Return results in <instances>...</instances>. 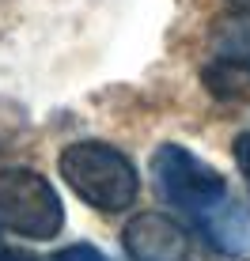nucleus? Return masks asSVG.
<instances>
[{
  "mask_svg": "<svg viewBox=\"0 0 250 261\" xmlns=\"http://www.w3.org/2000/svg\"><path fill=\"white\" fill-rule=\"evenodd\" d=\"M0 227L31 242H49L65 227V204L38 170H0Z\"/></svg>",
  "mask_w": 250,
  "mask_h": 261,
  "instance_id": "obj_2",
  "label": "nucleus"
},
{
  "mask_svg": "<svg viewBox=\"0 0 250 261\" xmlns=\"http://www.w3.org/2000/svg\"><path fill=\"white\" fill-rule=\"evenodd\" d=\"M125 254L133 261H182L186 257V231L178 220L163 212H140L125 223Z\"/></svg>",
  "mask_w": 250,
  "mask_h": 261,
  "instance_id": "obj_4",
  "label": "nucleus"
},
{
  "mask_svg": "<svg viewBox=\"0 0 250 261\" xmlns=\"http://www.w3.org/2000/svg\"><path fill=\"white\" fill-rule=\"evenodd\" d=\"M209 49L231 72H250V12L224 15L209 31Z\"/></svg>",
  "mask_w": 250,
  "mask_h": 261,
  "instance_id": "obj_5",
  "label": "nucleus"
},
{
  "mask_svg": "<svg viewBox=\"0 0 250 261\" xmlns=\"http://www.w3.org/2000/svg\"><path fill=\"white\" fill-rule=\"evenodd\" d=\"M201 235L212 242L216 250H224V254H250V216L243 208H235V204H220L216 212H209L205 220H197Z\"/></svg>",
  "mask_w": 250,
  "mask_h": 261,
  "instance_id": "obj_6",
  "label": "nucleus"
},
{
  "mask_svg": "<svg viewBox=\"0 0 250 261\" xmlns=\"http://www.w3.org/2000/svg\"><path fill=\"white\" fill-rule=\"evenodd\" d=\"M61 178L80 201L99 212H121L137 201L140 178L129 155L103 140H76L61 151Z\"/></svg>",
  "mask_w": 250,
  "mask_h": 261,
  "instance_id": "obj_1",
  "label": "nucleus"
},
{
  "mask_svg": "<svg viewBox=\"0 0 250 261\" xmlns=\"http://www.w3.org/2000/svg\"><path fill=\"white\" fill-rule=\"evenodd\" d=\"M53 261H106L95 246H87V242H76V246H65L53 254Z\"/></svg>",
  "mask_w": 250,
  "mask_h": 261,
  "instance_id": "obj_8",
  "label": "nucleus"
},
{
  "mask_svg": "<svg viewBox=\"0 0 250 261\" xmlns=\"http://www.w3.org/2000/svg\"><path fill=\"white\" fill-rule=\"evenodd\" d=\"M231 8H235V12H250V0H228Z\"/></svg>",
  "mask_w": 250,
  "mask_h": 261,
  "instance_id": "obj_9",
  "label": "nucleus"
},
{
  "mask_svg": "<svg viewBox=\"0 0 250 261\" xmlns=\"http://www.w3.org/2000/svg\"><path fill=\"white\" fill-rule=\"evenodd\" d=\"M231 155H235V167H239V174H243V182L250 186V133H239L235 137Z\"/></svg>",
  "mask_w": 250,
  "mask_h": 261,
  "instance_id": "obj_7",
  "label": "nucleus"
},
{
  "mask_svg": "<svg viewBox=\"0 0 250 261\" xmlns=\"http://www.w3.org/2000/svg\"><path fill=\"white\" fill-rule=\"evenodd\" d=\"M152 178H156L159 193L174 204L178 212H186L193 223L205 220L209 212H216L220 204H228V182L220 170L201 163L190 148L182 144H163L152 159Z\"/></svg>",
  "mask_w": 250,
  "mask_h": 261,
  "instance_id": "obj_3",
  "label": "nucleus"
}]
</instances>
